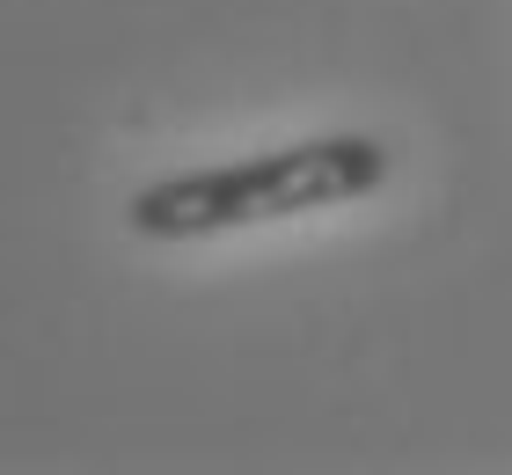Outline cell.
Here are the masks:
<instances>
[{
	"label": "cell",
	"instance_id": "6da1fadb",
	"mask_svg": "<svg viewBox=\"0 0 512 475\" xmlns=\"http://www.w3.org/2000/svg\"><path fill=\"white\" fill-rule=\"evenodd\" d=\"M388 183V147L366 132H330V139H300V147L235 161V169H198L147 183L125 205L132 234L147 242H198V234L256 227V220H293V212H322L344 198Z\"/></svg>",
	"mask_w": 512,
	"mask_h": 475
}]
</instances>
